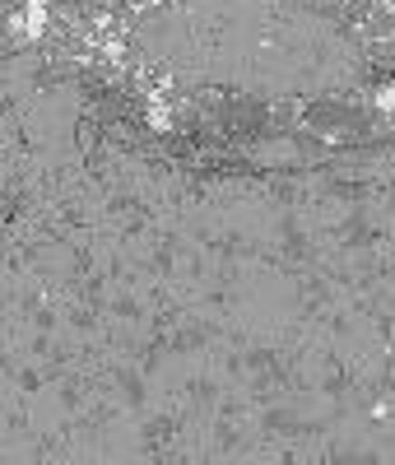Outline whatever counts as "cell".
I'll return each instance as SVG.
<instances>
[{
    "instance_id": "7a4b0ae2",
    "label": "cell",
    "mask_w": 395,
    "mask_h": 465,
    "mask_svg": "<svg viewBox=\"0 0 395 465\" xmlns=\"http://www.w3.org/2000/svg\"><path fill=\"white\" fill-rule=\"evenodd\" d=\"M135 43L191 80L247 94H335L359 80L353 37L298 0H168Z\"/></svg>"
},
{
    "instance_id": "6da1fadb",
    "label": "cell",
    "mask_w": 395,
    "mask_h": 465,
    "mask_svg": "<svg viewBox=\"0 0 395 465\" xmlns=\"http://www.w3.org/2000/svg\"><path fill=\"white\" fill-rule=\"evenodd\" d=\"M153 238L177 256L163 284L191 326L182 354H163L168 396L289 368L284 391L210 433L219 451L265 438L395 456V201L173 205Z\"/></svg>"
}]
</instances>
